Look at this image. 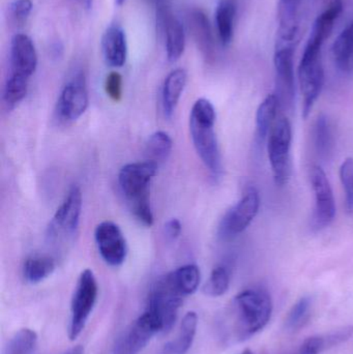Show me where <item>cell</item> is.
<instances>
[{"mask_svg":"<svg viewBox=\"0 0 353 354\" xmlns=\"http://www.w3.org/2000/svg\"><path fill=\"white\" fill-rule=\"evenodd\" d=\"M273 311V299L267 289L254 287L240 291L228 311L232 340L244 342L265 330Z\"/></svg>","mask_w":353,"mask_h":354,"instance_id":"1","label":"cell"},{"mask_svg":"<svg viewBox=\"0 0 353 354\" xmlns=\"http://www.w3.org/2000/svg\"><path fill=\"white\" fill-rule=\"evenodd\" d=\"M217 114L207 99L197 100L190 113V133L193 145L211 176L219 178L223 174L221 151L216 135Z\"/></svg>","mask_w":353,"mask_h":354,"instance_id":"2","label":"cell"},{"mask_svg":"<svg viewBox=\"0 0 353 354\" xmlns=\"http://www.w3.org/2000/svg\"><path fill=\"white\" fill-rule=\"evenodd\" d=\"M159 166L144 161L124 165L118 174L120 191L135 218L146 227L153 224L151 204V183Z\"/></svg>","mask_w":353,"mask_h":354,"instance_id":"3","label":"cell"},{"mask_svg":"<svg viewBox=\"0 0 353 354\" xmlns=\"http://www.w3.org/2000/svg\"><path fill=\"white\" fill-rule=\"evenodd\" d=\"M184 297L186 295L178 288L172 272H169L151 287L145 311L153 314L159 320L162 332H169L178 319Z\"/></svg>","mask_w":353,"mask_h":354,"instance_id":"4","label":"cell"},{"mask_svg":"<svg viewBox=\"0 0 353 354\" xmlns=\"http://www.w3.org/2000/svg\"><path fill=\"white\" fill-rule=\"evenodd\" d=\"M323 47L309 41L298 66V81L303 95V118L310 115L325 84Z\"/></svg>","mask_w":353,"mask_h":354,"instance_id":"5","label":"cell"},{"mask_svg":"<svg viewBox=\"0 0 353 354\" xmlns=\"http://www.w3.org/2000/svg\"><path fill=\"white\" fill-rule=\"evenodd\" d=\"M292 127L285 116L278 118L267 136V155L276 185H287L292 176Z\"/></svg>","mask_w":353,"mask_h":354,"instance_id":"6","label":"cell"},{"mask_svg":"<svg viewBox=\"0 0 353 354\" xmlns=\"http://www.w3.org/2000/svg\"><path fill=\"white\" fill-rule=\"evenodd\" d=\"M82 204L80 187L74 185L66 194L50 222L47 235L50 243L62 245L74 239L80 224Z\"/></svg>","mask_w":353,"mask_h":354,"instance_id":"7","label":"cell"},{"mask_svg":"<svg viewBox=\"0 0 353 354\" xmlns=\"http://www.w3.org/2000/svg\"><path fill=\"white\" fill-rule=\"evenodd\" d=\"M99 286L93 270L86 268L79 277L70 303L68 338L75 341L86 326L87 320L97 303Z\"/></svg>","mask_w":353,"mask_h":354,"instance_id":"8","label":"cell"},{"mask_svg":"<svg viewBox=\"0 0 353 354\" xmlns=\"http://www.w3.org/2000/svg\"><path fill=\"white\" fill-rule=\"evenodd\" d=\"M260 195L255 187H247L238 203L226 212L220 222L218 233L222 239H231L242 234L258 214Z\"/></svg>","mask_w":353,"mask_h":354,"instance_id":"9","label":"cell"},{"mask_svg":"<svg viewBox=\"0 0 353 354\" xmlns=\"http://www.w3.org/2000/svg\"><path fill=\"white\" fill-rule=\"evenodd\" d=\"M310 180L315 198L312 228L315 231H321L329 227L335 220V197L329 178L321 166H313Z\"/></svg>","mask_w":353,"mask_h":354,"instance_id":"10","label":"cell"},{"mask_svg":"<svg viewBox=\"0 0 353 354\" xmlns=\"http://www.w3.org/2000/svg\"><path fill=\"white\" fill-rule=\"evenodd\" d=\"M294 46H276L275 64L276 93L281 107L290 108L296 100V77H294Z\"/></svg>","mask_w":353,"mask_h":354,"instance_id":"11","label":"cell"},{"mask_svg":"<svg viewBox=\"0 0 353 354\" xmlns=\"http://www.w3.org/2000/svg\"><path fill=\"white\" fill-rule=\"evenodd\" d=\"M89 97L84 75L73 77L62 88L56 104V114L61 122L79 120L88 108Z\"/></svg>","mask_w":353,"mask_h":354,"instance_id":"12","label":"cell"},{"mask_svg":"<svg viewBox=\"0 0 353 354\" xmlns=\"http://www.w3.org/2000/svg\"><path fill=\"white\" fill-rule=\"evenodd\" d=\"M162 332L159 320L145 311L137 318L118 340L113 354H139L149 344L153 336Z\"/></svg>","mask_w":353,"mask_h":354,"instance_id":"13","label":"cell"},{"mask_svg":"<svg viewBox=\"0 0 353 354\" xmlns=\"http://www.w3.org/2000/svg\"><path fill=\"white\" fill-rule=\"evenodd\" d=\"M95 241L99 255L106 263L120 266L128 256V245L122 229L111 221L99 223L95 230Z\"/></svg>","mask_w":353,"mask_h":354,"instance_id":"14","label":"cell"},{"mask_svg":"<svg viewBox=\"0 0 353 354\" xmlns=\"http://www.w3.org/2000/svg\"><path fill=\"white\" fill-rule=\"evenodd\" d=\"M12 75L29 79L37 68V53L32 39L24 33H17L10 41Z\"/></svg>","mask_w":353,"mask_h":354,"instance_id":"15","label":"cell"},{"mask_svg":"<svg viewBox=\"0 0 353 354\" xmlns=\"http://www.w3.org/2000/svg\"><path fill=\"white\" fill-rule=\"evenodd\" d=\"M102 51L108 66L122 68L128 57V41L124 29L118 25H111L106 29L102 37Z\"/></svg>","mask_w":353,"mask_h":354,"instance_id":"16","label":"cell"},{"mask_svg":"<svg viewBox=\"0 0 353 354\" xmlns=\"http://www.w3.org/2000/svg\"><path fill=\"white\" fill-rule=\"evenodd\" d=\"M166 37V53L170 62H175L182 57L186 48V31L180 19L162 10L159 12Z\"/></svg>","mask_w":353,"mask_h":354,"instance_id":"17","label":"cell"},{"mask_svg":"<svg viewBox=\"0 0 353 354\" xmlns=\"http://www.w3.org/2000/svg\"><path fill=\"white\" fill-rule=\"evenodd\" d=\"M352 337L353 326H341L325 334L309 337L294 354H321L347 342Z\"/></svg>","mask_w":353,"mask_h":354,"instance_id":"18","label":"cell"},{"mask_svg":"<svg viewBox=\"0 0 353 354\" xmlns=\"http://www.w3.org/2000/svg\"><path fill=\"white\" fill-rule=\"evenodd\" d=\"M187 79L188 76L184 68H176L166 77L162 88V106L166 118H171L175 112L186 87Z\"/></svg>","mask_w":353,"mask_h":354,"instance_id":"19","label":"cell"},{"mask_svg":"<svg viewBox=\"0 0 353 354\" xmlns=\"http://www.w3.org/2000/svg\"><path fill=\"white\" fill-rule=\"evenodd\" d=\"M189 24L195 41L203 55L209 59L215 57V39L209 18L201 10H194L189 15Z\"/></svg>","mask_w":353,"mask_h":354,"instance_id":"20","label":"cell"},{"mask_svg":"<svg viewBox=\"0 0 353 354\" xmlns=\"http://www.w3.org/2000/svg\"><path fill=\"white\" fill-rule=\"evenodd\" d=\"M198 316L195 312L184 315L180 324V332L174 340L170 341L162 349L161 354H187L192 347L196 336Z\"/></svg>","mask_w":353,"mask_h":354,"instance_id":"21","label":"cell"},{"mask_svg":"<svg viewBox=\"0 0 353 354\" xmlns=\"http://www.w3.org/2000/svg\"><path fill=\"white\" fill-rule=\"evenodd\" d=\"M236 0H220L216 10V25L222 46L226 47L233 39L236 16Z\"/></svg>","mask_w":353,"mask_h":354,"instance_id":"22","label":"cell"},{"mask_svg":"<svg viewBox=\"0 0 353 354\" xmlns=\"http://www.w3.org/2000/svg\"><path fill=\"white\" fill-rule=\"evenodd\" d=\"M336 66L346 75H353V21L340 33L333 46Z\"/></svg>","mask_w":353,"mask_h":354,"instance_id":"23","label":"cell"},{"mask_svg":"<svg viewBox=\"0 0 353 354\" xmlns=\"http://www.w3.org/2000/svg\"><path fill=\"white\" fill-rule=\"evenodd\" d=\"M280 106L279 100L275 93L267 95L256 112V135L259 140L263 141L271 132L274 124L278 120V111Z\"/></svg>","mask_w":353,"mask_h":354,"instance_id":"24","label":"cell"},{"mask_svg":"<svg viewBox=\"0 0 353 354\" xmlns=\"http://www.w3.org/2000/svg\"><path fill=\"white\" fill-rule=\"evenodd\" d=\"M56 263L53 258L48 255H33L25 260L23 266V274L25 280L30 284H39L49 278Z\"/></svg>","mask_w":353,"mask_h":354,"instance_id":"25","label":"cell"},{"mask_svg":"<svg viewBox=\"0 0 353 354\" xmlns=\"http://www.w3.org/2000/svg\"><path fill=\"white\" fill-rule=\"evenodd\" d=\"M173 147V141L169 134L163 131H158L151 135L146 145H145V156L146 161L157 164L164 163L167 161Z\"/></svg>","mask_w":353,"mask_h":354,"instance_id":"26","label":"cell"},{"mask_svg":"<svg viewBox=\"0 0 353 354\" xmlns=\"http://www.w3.org/2000/svg\"><path fill=\"white\" fill-rule=\"evenodd\" d=\"M313 140L317 153L321 158H329L334 149V134L331 122L325 114H321L315 122Z\"/></svg>","mask_w":353,"mask_h":354,"instance_id":"27","label":"cell"},{"mask_svg":"<svg viewBox=\"0 0 353 354\" xmlns=\"http://www.w3.org/2000/svg\"><path fill=\"white\" fill-rule=\"evenodd\" d=\"M312 313V299L309 297H300L288 312L285 319V328L288 332H298L308 324Z\"/></svg>","mask_w":353,"mask_h":354,"instance_id":"28","label":"cell"},{"mask_svg":"<svg viewBox=\"0 0 353 354\" xmlns=\"http://www.w3.org/2000/svg\"><path fill=\"white\" fill-rule=\"evenodd\" d=\"M171 272L178 288L186 297L196 292L201 280L200 270L198 266L195 264H187Z\"/></svg>","mask_w":353,"mask_h":354,"instance_id":"29","label":"cell"},{"mask_svg":"<svg viewBox=\"0 0 353 354\" xmlns=\"http://www.w3.org/2000/svg\"><path fill=\"white\" fill-rule=\"evenodd\" d=\"M29 79L10 74L3 89V103L8 109L16 108L26 97Z\"/></svg>","mask_w":353,"mask_h":354,"instance_id":"30","label":"cell"},{"mask_svg":"<svg viewBox=\"0 0 353 354\" xmlns=\"http://www.w3.org/2000/svg\"><path fill=\"white\" fill-rule=\"evenodd\" d=\"M230 286V272L224 266L213 268L209 280L203 287L205 295L219 297L227 292Z\"/></svg>","mask_w":353,"mask_h":354,"instance_id":"31","label":"cell"},{"mask_svg":"<svg viewBox=\"0 0 353 354\" xmlns=\"http://www.w3.org/2000/svg\"><path fill=\"white\" fill-rule=\"evenodd\" d=\"M37 335L32 330H19L8 344V354H32L37 347Z\"/></svg>","mask_w":353,"mask_h":354,"instance_id":"32","label":"cell"},{"mask_svg":"<svg viewBox=\"0 0 353 354\" xmlns=\"http://www.w3.org/2000/svg\"><path fill=\"white\" fill-rule=\"evenodd\" d=\"M340 180L345 194V206L348 214H353V158H347L341 164Z\"/></svg>","mask_w":353,"mask_h":354,"instance_id":"33","label":"cell"},{"mask_svg":"<svg viewBox=\"0 0 353 354\" xmlns=\"http://www.w3.org/2000/svg\"><path fill=\"white\" fill-rule=\"evenodd\" d=\"M105 91L114 102H120L122 97V77L118 72H111L105 80Z\"/></svg>","mask_w":353,"mask_h":354,"instance_id":"34","label":"cell"},{"mask_svg":"<svg viewBox=\"0 0 353 354\" xmlns=\"http://www.w3.org/2000/svg\"><path fill=\"white\" fill-rule=\"evenodd\" d=\"M33 4L31 0H15L10 4V12L16 19L17 22L23 23L27 20L32 10Z\"/></svg>","mask_w":353,"mask_h":354,"instance_id":"35","label":"cell"},{"mask_svg":"<svg viewBox=\"0 0 353 354\" xmlns=\"http://www.w3.org/2000/svg\"><path fill=\"white\" fill-rule=\"evenodd\" d=\"M182 229V223L178 218H171L168 221L164 227L166 239L169 241H175L180 236Z\"/></svg>","mask_w":353,"mask_h":354,"instance_id":"36","label":"cell"},{"mask_svg":"<svg viewBox=\"0 0 353 354\" xmlns=\"http://www.w3.org/2000/svg\"><path fill=\"white\" fill-rule=\"evenodd\" d=\"M72 1L76 2L85 10H90L93 8V0H72Z\"/></svg>","mask_w":353,"mask_h":354,"instance_id":"37","label":"cell"},{"mask_svg":"<svg viewBox=\"0 0 353 354\" xmlns=\"http://www.w3.org/2000/svg\"><path fill=\"white\" fill-rule=\"evenodd\" d=\"M84 353V348H83L81 345H78V346L73 347V348L68 349V351H66L64 354H83Z\"/></svg>","mask_w":353,"mask_h":354,"instance_id":"38","label":"cell"},{"mask_svg":"<svg viewBox=\"0 0 353 354\" xmlns=\"http://www.w3.org/2000/svg\"><path fill=\"white\" fill-rule=\"evenodd\" d=\"M115 1L117 6H122V4H124V2H126V0H115Z\"/></svg>","mask_w":353,"mask_h":354,"instance_id":"39","label":"cell"},{"mask_svg":"<svg viewBox=\"0 0 353 354\" xmlns=\"http://www.w3.org/2000/svg\"><path fill=\"white\" fill-rule=\"evenodd\" d=\"M240 354H254L253 351H251L250 349H246V351H242Z\"/></svg>","mask_w":353,"mask_h":354,"instance_id":"40","label":"cell"},{"mask_svg":"<svg viewBox=\"0 0 353 354\" xmlns=\"http://www.w3.org/2000/svg\"><path fill=\"white\" fill-rule=\"evenodd\" d=\"M290 1L300 2V0H290Z\"/></svg>","mask_w":353,"mask_h":354,"instance_id":"41","label":"cell"}]
</instances>
